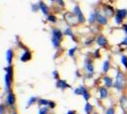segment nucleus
Returning a JSON list of instances; mask_svg holds the SVG:
<instances>
[{"label": "nucleus", "mask_w": 127, "mask_h": 114, "mask_svg": "<svg viewBox=\"0 0 127 114\" xmlns=\"http://www.w3.org/2000/svg\"><path fill=\"white\" fill-rule=\"evenodd\" d=\"M125 86V78L124 75L122 74V72L121 71H117V76H116V81L114 84V87L118 89L119 91H122V89L124 88Z\"/></svg>", "instance_id": "f257e3e1"}, {"label": "nucleus", "mask_w": 127, "mask_h": 114, "mask_svg": "<svg viewBox=\"0 0 127 114\" xmlns=\"http://www.w3.org/2000/svg\"><path fill=\"white\" fill-rule=\"evenodd\" d=\"M63 33H61L59 30H53V37H52V43L55 47L60 46V41L62 38Z\"/></svg>", "instance_id": "f03ea898"}, {"label": "nucleus", "mask_w": 127, "mask_h": 114, "mask_svg": "<svg viewBox=\"0 0 127 114\" xmlns=\"http://www.w3.org/2000/svg\"><path fill=\"white\" fill-rule=\"evenodd\" d=\"M73 12H74V14L77 15L78 17V20H79L80 23H84L85 21V18L84 16V14H83V12L81 11V9L79 8V6H76L74 8V10H73Z\"/></svg>", "instance_id": "7ed1b4c3"}, {"label": "nucleus", "mask_w": 127, "mask_h": 114, "mask_svg": "<svg viewBox=\"0 0 127 114\" xmlns=\"http://www.w3.org/2000/svg\"><path fill=\"white\" fill-rule=\"evenodd\" d=\"M10 70H11V68H9V69H6V71H8L9 72L6 74L5 76V87H6V89L8 90L10 87H11V77H10Z\"/></svg>", "instance_id": "20e7f679"}, {"label": "nucleus", "mask_w": 127, "mask_h": 114, "mask_svg": "<svg viewBox=\"0 0 127 114\" xmlns=\"http://www.w3.org/2000/svg\"><path fill=\"white\" fill-rule=\"evenodd\" d=\"M97 44L101 46V47H103V46H106V45H107V40H106V38L103 37L102 35H100L99 37L97 38Z\"/></svg>", "instance_id": "39448f33"}, {"label": "nucleus", "mask_w": 127, "mask_h": 114, "mask_svg": "<svg viewBox=\"0 0 127 114\" xmlns=\"http://www.w3.org/2000/svg\"><path fill=\"white\" fill-rule=\"evenodd\" d=\"M104 13H105L106 16H112L113 13H114V9L112 8L111 6H106L104 8Z\"/></svg>", "instance_id": "423d86ee"}, {"label": "nucleus", "mask_w": 127, "mask_h": 114, "mask_svg": "<svg viewBox=\"0 0 127 114\" xmlns=\"http://www.w3.org/2000/svg\"><path fill=\"white\" fill-rule=\"evenodd\" d=\"M97 20L100 22L101 24H102V25H105L106 23H107L106 17L103 16V15H101L100 12H97Z\"/></svg>", "instance_id": "0eeeda50"}, {"label": "nucleus", "mask_w": 127, "mask_h": 114, "mask_svg": "<svg viewBox=\"0 0 127 114\" xmlns=\"http://www.w3.org/2000/svg\"><path fill=\"white\" fill-rule=\"evenodd\" d=\"M121 107L124 110V112L127 111V97L126 96H122L121 98Z\"/></svg>", "instance_id": "6e6552de"}, {"label": "nucleus", "mask_w": 127, "mask_h": 114, "mask_svg": "<svg viewBox=\"0 0 127 114\" xmlns=\"http://www.w3.org/2000/svg\"><path fill=\"white\" fill-rule=\"evenodd\" d=\"M103 81H104V84H105L106 87H111L114 84H113V80H112L111 77H109V76H105L104 78H103Z\"/></svg>", "instance_id": "1a4fd4ad"}, {"label": "nucleus", "mask_w": 127, "mask_h": 114, "mask_svg": "<svg viewBox=\"0 0 127 114\" xmlns=\"http://www.w3.org/2000/svg\"><path fill=\"white\" fill-rule=\"evenodd\" d=\"M117 15L119 17H121L122 19H123L124 17L127 16V10H125V9L118 10V11H117Z\"/></svg>", "instance_id": "9d476101"}, {"label": "nucleus", "mask_w": 127, "mask_h": 114, "mask_svg": "<svg viewBox=\"0 0 127 114\" xmlns=\"http://www.w3.org/2000/svg\"><path fill=\"white\" fill-rule=\"evenodd\" d=\"M15 102V97H14V95H13V93H9V95H8V97H7V103L9 104V105H13Z\"/></svg>", "instance_id": "9b49d317"}, {"label": "nucleus", "mask_w": 127, "mask_h": 114, "mask_svg": "<svg viewBox=\"0 0 127 114\" xmlns=\"http://www.w3.org/2000/svg\"><path fill=\"white\" fill-rule=\"evenodd\" d=\"M81 87H82V95L84 96L85 101H88L90 98V95H89V93H88V91H87V89H86L85 87H83V86Z\"/></svg>", "instance_id": "f8f14e48"}, {"label": "nucleus", "mask_w": 127, "mask_h": 114, "mask_svg": "<svg viewBox=\"0 0 127 114\" xmlns=\"http://www.w3.org/2000/svg\"><path fill=\"white\" fill-rule=\"evenodd\" d=\"M57 87H60V88H65V87H70V86L67 85L65 81H64V80H59V81L57 82Z\"/></svg>", "instance_id": "ddd939ff"}, {"label": "nucleus", "mask_w": 127, "mask_h": 114, "mask_svg": "<svg viewBox=\"0 0 127 114\" xmlns=\"http://www.w3.org/2000/svg\"><path fill=\"white\" fill-rule=\"evenodd\" d=\"M100 95H101V99H105L107 97L108 91H107V89H106L105 87H101V89H100Z\"/></svg>", "instance_id": "4468645a"}, {"label": "nucleus", "mask_w": 127, "mask_h": 114, "mask_svg": "<svg viewBox=\"0 0 127 114\" xmlns=\"http://www.w3.org/2000/svg\"><path fill=\"white\" fill-rule=\"evenodd\" d=\"M40 8H41V10L45 14H47L48 12V7L44 2H40Z\"/></svg>", "instance_id": "2eb2a0df"}, {"label": "nucleus", "mask_w": 127, "mask_h": 114, "mask_svg": "<svg viewBox=\"0 0 127 114\" xmlns=\"http://www.w3.org/2000/svg\"><path fill=\"white\" fill-rule=\"evenodd\" d=\"M31 53L29 52V51H26L24 54L22 55V57H21V61H23V62H26V61H28V60H30L31 59Z\"/></svg>", "instance_id": "dca6fc26"}, {"label": "nucleus", "mask_w": 127, "mask_h": 114, "mask_svg": "<svg viewBox=\"0 0 127 114\" xmlns=\"http://www.w3.org/2000/svg\"><path fill=\"white\" fill-rule=\"evenodd\" d=\"M109 68H110L109 61H108V60H105V61L103 62V65H102V71H103V72H107L108 70H109Z\"/></svg>", "instance_id": "f3484780"}, {"label": "nucleus", "mask_w": 127, "mask_h": 114, "mask_svg": "<svg viewBox=\"0 0 127 114\" xmlns=\"http://www.w3.org/2000/svg\"><path fill=\"white\" fill-rule=\"evenodd\" d=\"M12 50L11 49H9L8 51H7V61H8V63L9 64H11V60H12Z\"/></svg>", "instance_id": "a211bd4d"}, {"label": "nucleus", "mask_w": 127, "mask_h": 114, "mask_svg": "<svg viewBox=\"0 0 127 114\" xmlns=\"http://www.w3.org/2000/svg\"><path fill=\"white\" fill-rule=\"evenodd\" d=\"M85 109V113H86V114H91L92 110H93V107H92L89 103H86Z\"/></svg>", "instance_id": "6ab92c4d"}, {"label": "nucleus", "mask_w": 127, "mask_h": 114, "mask_svg": "<svg viewBox=\"0 0 127 114\" xmlns=\"http://www.w3.org/2000/svg\"><path fill=\"white\" fill-rule=\"evenodd\" d=\"M86 70L87 71L89 72L90 74H92L93 73V71H94V68H93V65H92V63L89 62V63H87L86 64Z\"/></svg>", "instance_id": "aec40b11"}, {"label": "nucleus", "mask_w": 127, "mask_h": 114, "mask_svg": "<svg viewBox=\"0 0 127 114\" xmlns=\"http://www.w3.org/2000/svg\"><path fill=\"white\" fill-rule=\"evenodd\" d=\"M96 19H97V12H95V13H92V14L90 15L89 22H90V23H93V22L95 21Z\"/></svg>", "instance_id": "412c9836"}, {"label": "nucleus", "mask_w": 127, "mask_h": 114, "mask_svg": "<svg viewBox=\"0 0 127 114\" xmlns=\"http://www.w3.org/2000/svg\"><path fill=\"white\" fill-rule=\"evenodd\" d=\"M122 64H123V66L126 68V70H127V56L126 55H122Z\"/></svg>", "instance_id": "4be33fe9"}, {"label": "nucleus", "mask_w": 127, "mask_h": 114, "mask_svg": "<svg viewBox=\"0 0 127 114\" xmlns=\"http://www.w3.org/2000/svg\"><path fill=\"white\" fill-rule=\"evenodd\" d=\"M106 114H115V109H114L113 107H110L109 109H107Z\"/></svg>", "instance_id": "5701e85b"}, {"label": "nucleus", "mask_w": 127, "mask_h": 114, "mask_svg": "<svg viewBox=\"0 0 127 114\" xmlns=\"http://www.w3.org/2000/svg\"><path fill=\"white\" fill-rule=\"evenodd\" d=\"M64 34L69 35V36H71V37L73 38V33H72V32H71V30H70V29H66V30L64 31Z\"/></svg>", "instance_id": "b1692460"}, {"label": "nucleus", "mask_w": 127, "mask_h": 114, "mask_svg": "<svg viewBox=\"0 0 127 114\" xmlns=\"http://www.w3.org/2000/svg\"><path fill=\"white\" fill-rule=\"evenodd\" d=\"M76 49H77V48H76V47L72 48V49H69V51H68V54L70 55V56H73L74 52L76 51Z\"/></svg>", "instance_id": "393cba45"}, {"label": "nucleus", "mask_w": 127, "mask_h": 114, "mask_svg": "<svg viewBox=\"0 0 127 114\" xmlns=\"http://www.w3.org/2000/svg\"><path fill=\"white\" fill-rule=\"evenodd\" d=\"M48 19L49 20V21H51V22H56V17L53 16V15H48Z\"/></svg>", "instance_id": "a878e982"}, {"label": "nucleus", "mask_w": 127, "mask_h": 114, "mask_svg": "<svg viewBox=\"0 0 127 114\" xmlns=\"http://www.w3.org/2000/svg\"><path fill=\"white\" fill-rule=\"evenodd\" d=\"M47 111H48L47 108H43L42 109H40V113L39 114H47Z\"/></svg>", "instance_id": "bb28decb"}, {"label": "nucleus", "mask_w": 127, "mask_h": 114, "mask_svg": "<svg viewBox=\"0 0 127 114\" xmlns=\"http://www.w3.org/2000/svg\"><path fill=\"white\" fill-rule=\"evenodd\" d=\"M122 18L117 15V16H116V23H117V24H122Z\"/></svg>", "instance_id": "cd10ccee"}, {"label": "nucleus", "mask_w": 127, "mask_h": 114, "mask_svg": "<svg viewBox=\"0 0 127 114\" xmlns=\"http://www.w3.org/2000/svg\"><path fill=\"white\" fill-rule=\"evenodd\" d=\"M34 101H35V98H32V99L30 100L29 104H28V107H30V105H31V104H32V102H34Z\"/></svg>", "instance_id": "c85d7f7f"}, {"label": "nucleus", "mask_w": 127, "mask_h": 114, "mask_svg": "<svg viewBox=\"0 0 127 114\" xmlns=\"http://www.w3.org/2000/svg\"><path fill=\"white\" fill-rule=\"evenodd\" d=\"M122 45H127V36L123 40H122Z\"/></svg>", "instance_id": "c756f323"}, {"label": "nucleus", "mask_w": 127, "mask_h": 114, "mask_svg": "<svg viewBox=\"0 0 127 114\" xmlns=\"http://www.w3.org/2000/svg\"><path fill=\"white\" fill-rule=\"evenodd\" d=\"M95 56H97V58H99V57H100V55H99V49H97V50H96Z\"/></svg>", "instance_id": "7c9ffc66"}, {"label": "nucleus", "mask_w": 127, "mask_h": 114, "mask_svg": "<svg viewBox=\"0 0 127 114\" xmlns=\"http://www.w3.org/2000/svg\"><path fill=\"white\" fill-rule=\"evenodd\" d=\"M123 30H124L125 33L127 34V25H124V26H123Z\"/></svg>", "instance_id": "2f4dec72"}, {"label": "nucleus", "mask_w": 127, "mask_h": 114, "mask_svg": "<svg viewBox=\"0 0 127 114\" xmlns=\"http://www.w3.org/2000/svg\"><path fill=\"white\" fill-rule=\"evenodd\" d=\"M3 107H2V106H0V114H2L3 113Z\"/></svg>", "instance_id": "473e14b6"}, {"label": "nucleus", "mask_w": 127, "mask_h": 114, "mask_svg": "<svg viewBox=\"0 0 127 114\" xmlns=\"http://www.w3.org/2000/svg\"><path fill=\"white\" fill-rule=\"evenodd\" d=\"M67 114H75V112L73 110H69L68 112H67Z\"/></svg>", "instance_id": "72a5a7b5"}, {"label": "nucleus", "mask_w": 127, "mask_h": 114, "mask_svg": "<svg viewBox=\"0 0 127 114\" xmlns=\"http://www.w3.org/2000/svg\"><path fill=\"white\" fill-rule=\"evenodd\" d=\"M58 76V73H57V71H54V77H57Z\"/></svg>", "instance_id": "f704fd0d"}, {"label": "nucleus", "mask_w": 127, "mask_h": 114, "mask_svg": "<svg viewBox=\"0 0 127 114\" xmlns=\"http://www.w3.org/2000/svg\"><path fill=\"white\" fill-rule=\"evenodd\" d=\"M122 114H126V112H123V113H122Z\"/></svg>", "instance_id": "c9c22d12"}, {"label": "nucleus", "mask_w": 127, "mask_h": 114, "mask_svg": "<svg viewBox=\"0 0 127 114\" xmlns=\"http://www.w3.org/2000/svg\"><path fill=\"white\" fill-rule=\"evenodd\" d=\"M94 114H98V113H94Z\"/></svg>", "instance_id": "e433bc0d"}, {"label": "nucleus", "mask_w": 127, "mask_h": 114, "mask_svg": "<svg viewBox=\"0 0 127 114\" xmlns=\"http://www.w3.org/2000/svg\"><path fill=\"white\" fill-rule=\"evenodd\" d=\"M14 114H15V113H14Z\"/></svg>", "instance_id": "4c0bfd02"}]
</instances>
